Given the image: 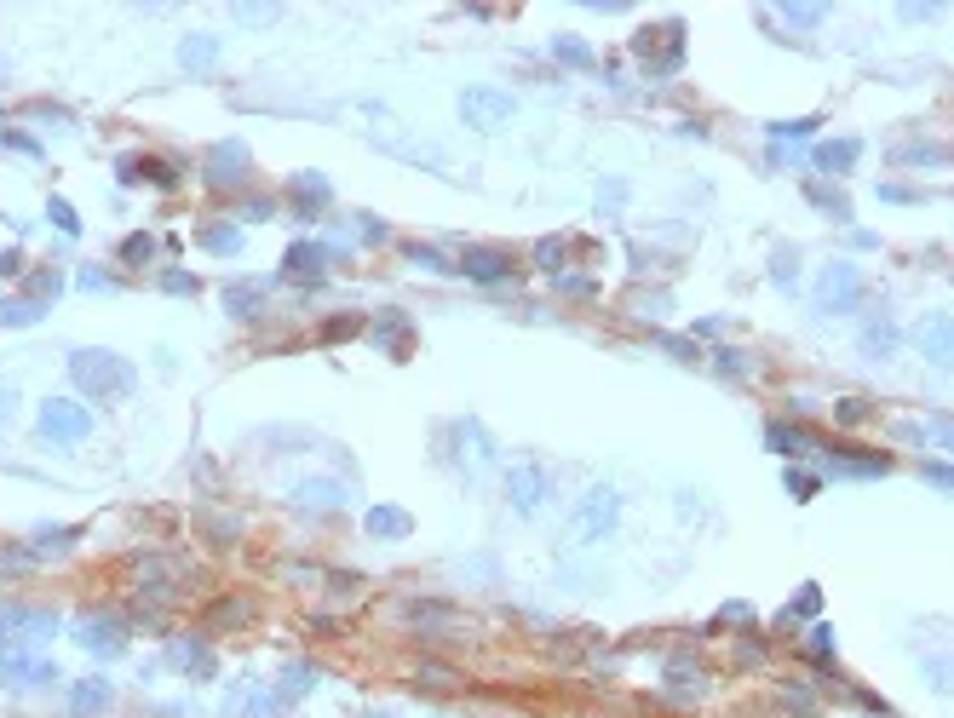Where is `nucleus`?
<instances>
[{"label":"nucleus","mask_w":954,"mask_h":718,"mask_svg":"<svg viewBox=\"0 0 954 718\" xmlns=\"http://www.w3.org/2000/svg\"><path fill=\"white\" fill-rule=\"evenodd\" d=\"M69 373H75V385L92 391V397H121L133 385V368L121 363V356H109V351H75Z\"/></svg>","instance_id":"nucleus-1"},{"label":"nucleus","mask_w":954,"mask_h":718,"mask_svg":"<svg viewBox=\"0 0 954 718\" xmlns=\"http://www.w3.org/2000/svg\"><path fill=\"white\" fill-rule=\"evenodd\" d=\"M863 305V276H857V264L846 259H834V264H822V276H817V310L822 317H846V310Z\"/></svg>","instance_id":"nucleus-2"},{"label":"nucleus","mask_w":954,"mask_h":718,"mask_svg":"<svg viewBox=\"0 0 954 718\" xmlns=\"http://www.w3.org/2000/svg\"><path fill=\"white\" fill-rule=\"evenodd\" d=\"M616 518H621V501H616V489H587L581 494V506H575V540H609L616 535Z\"/></svg>","instance_id":"nucleus-3"},{"label":"nucleus","mask_w":954,"mask_h":718,"mask_svg":"<svg viewBox=\"0 0 954 718\" xmlns=\"http://www.w3.org/2000/svg\"><path fill=\"white\" fill-rule=\"evenodd\" d=\"M512 92H500V87H466L460 92V115H466V127H477V133H495V127H506L512 121Z\"/></svg>","instance_id":"nucleus-4"},{"label":"nucleus","mask_w":954,"mask_h":718,"mask_svg":"<svg viewBox=\"0 0 954 718\" xmlns=\"http://www.w3.org/2000/svg\"><path fill=\"white\" fill-rule=\"evenodd\" d=\"M914 345H920L926 363L954 368V317H949V310H931V317L914 322Z\"/></svg>","instance_id":"nucleus-5"},{"label":"nucleus","mask_w":954,"mask_h":718,"mask_svg":"<svg viewBox=\"0 0 954 718\" xmlns=\"http://www.w3.org/2000/svg\"><path fill=\"white\" fill-rule=\"evenodd\" d=\"M41 431L52 437V443H81V437L92 431V419H87V409H75V402L52 397V402L41 409Z\"/></svg>","instance_id":"nucleus-6"},{"label":"nucleus","mask_w":954,"mask_h":718,"mask_svg":"<svg viewBox=\"0 0 954 718\" xmlns=\"http://www.w3.org/2000/svg\"><path fill=\"white\" fill-rule=\"evenodd\" d=\"M885 455H857V448H834V455H822V472L828 477H885Z\"/></svg>","instance_id":"nucleus-7"},{"label":"nucleus","mask_w":954,"mask_h":718,"mask_svg":"<svg viewBox=\"0 0 954 718\" xmlns=\"http://www.w3.org/2000/svg\"><path fill=\"white\" fill-rule=\"evenodd\" d=\"M506 501L518 506V511H535L546 501V477H541V465H512L506 472Z\"/></svg>","instance_id":"nucleus-8"},{"label":"nucleus","mask_w":954,"mask_h":718,"mask_svg":"<svg viewBox=\"0 0 954 718\" xmlns=\"http://www.w3.org/2000/svg\"><path fill=\"white\" fill-rule=\"evenodd\" d=\"M897 345H903V334H897V322H891V310H874L863 322V356L868 363H885Z\"/></svg>","instance_id":"nucleus-9"},{"label":"nucleus","mask_w":954,"mask_h":718,"mask_svg":"<svg viewBox=\"0 0 954 718\" xmlns=\"http://www.w3.org/2000/svg\"><path fill=\"white\" fill-rule=\"evenodd\" d=\"M857 155H863V138H828V144L810 150V161H817L822 173H851Z\"/></svg>","instance_id":"nucleus-10"},{"label":"nucleus","mask_w":954,"mask_h":718,"mask_svg":"<svg viewBox=\"0 0 954 718\" xmlns=\"http://www.w3.org/2000/svg\"><path fill=\"white\" fill-rule=\"evenodd\" d=\"M58 621L52 615H35V610H6L0 615V638H52Z\"/></svg>","instance_id":"nucleus-11"},{"label":"nucleus","mask_w":954,"mask_h":718,"mask_svg":"<svg viewBox=\"0 0 954 718\" xmlns=\"http://www.w3.org/2000/svg\"><path fill=\"white\" fill-rule=\"evenodd\" d=\"M466 276H477V282H506V276H512V259H506V253H489V247H477V253H466Z\"/></svg>","instance_id":"nucleus-12"},{"label":"nucleus","mask_w":954,"mask_h":718,"mask_svg":"<svg viewBox=\"0 0 954 718\" xmlns=\"http://www.w3.org/2000/svg\"><path fill=\"white\" fill-rule=\"evenodd\" d=\"M368 529H374V535L403 540V535H409V511H403V506H374L368 511Z\"/></svg>","instance_id":"nucleus-13"},{"label":"nucleus","mask_w":954,"mask_h":718,"mask_svg":"<svg viewBox=\"0 0 954 718\" xmlns=\"http://www.w3.org/2000/svg\"><path fill=\"white\" fill-rule=\"evenodd\" d=\"M920 678L931 684V690H954V655H926L920 661Z\"/></svg>","instance_id":"nucleus-14"},{"label":"nucleus","mask_w":954,"mask_h":718,"mask_svg":"<svg viewBox=\"0 0 954 718\" xmlns=\"http://www.w3.org/2000/svg\"><path fill=\"white\" fill-rule=\"evenodd\" d=\"M69 701H75V713H98L104 701H109V684L104 678H87V684H75V690H69Z\"/></svg>","instance_id":"nucleus-15"},{"label":"nucleus","mask_w":954,"mask_h":718,"mask_svg":"<svg viewBox=\"0 0 954 718\" xmlns=\"http://www.w3.org/2000/svg\"><path fill=\"white\" fill-rule=\"evenodd\" d=\"M793 276H800L793 247H776V253H771V282H776V288H793Z\"/></svg>","instance_id":"nucleus-16"},{"label":"nucleus","mask_w":954,"mask_h":718,"mask_svg":"<svg viewBox=\"0 0 954 718\" xmlns=\"http://www.w3.org/2000/svg\"><path fill=\"white\" fill-rule=\"evenodd\" d=\"M300 501H317V506H346V483H305Z\"/></svg>","instance_id":"nucleus-17"},{"label":"nucleus","mask_w":954,"mask_h":718,"mask_svg":"<svg viewBox=\"0 0 954 718\" xmlns=\"http://www.w3.org/2000/svg\"><path fill=\"white\" fill-rule=\"evenodd\" d=\"M822 603V592L817 586H805V598H793L788 610H782V627H800V621H810V610Z\"/></svg>","instance_id":"nucleus-18"},{"label":"nucleus","mask_w":954,"mask_h":718,"mask_svg":"<svg viewBox=\"0 0 954 718\" xmlns=\"http://www.w3.org/2000/svg\"><path fill=\"white\" fill-rule=\"evenodd\" d=\"M810 201H817V207H822L828 218H846V213H851V201H839V190H834V184H810Z\"/></svg>","instance_id":"nucleus-19"},{"label":"nucleus","mask_w":954,"mask_h":718,"mask_svg":"<svg viewBox=\"0 0 954 718\" xmlns=\"http://www.w3.org/2000/svg\"><path fill=\"white\" fill-rule=\"evenodd\" d=\"M817 483H822L817 472H800V465H788V494H793V501H810V494H817Z\"/></svg>","instance_id":"nucleus-20"},{"label":"nucleus","mask_w":954,"mask_h":718,"mask_svg":"<svg viewBox=\"0 0 954 718\" xmlns=\"http://www.w3.org/2000/svg\"><path fill=\"white\" fill-rule=\"evenodd\" d=\"M782 18H788L793 29H817L828 18V6H782Z\"/></svg>","instance_id":"nucleus-21"},{"label":"nucleus","mask_w":954,"mask_h":718,"mask_svg":"<svg viewBox=\"0 0 954 718\" xmlns=\"http://www.w3.org/2000/svg\"><path fill=\"white\" fill-rule=\"evenodd\" d=\"M317 271H322V264H317V253H310V242H300L288 253V276H317Z\"/></svg>","instance_id":"nucleus-22"},{"label":"nucleus","mask_w":954,"mask_h":718,"mask_svg":"<svg viewBox=\"0 0 954 718\" xmlns=\"http://www.w3.org/2000/svg\"><path fill=\"white\" fill-rule=\"evenodd\" d=\"M771 448H782V455H793V448H805V431H793V426H771V437H764Z\"/></svg>","instance_id":"nucleus-23"},{"label":"nucleus","mask_w":954,"mask_h":718,"mask_svg":"<svg viewBox=\"0 0 954 718\" xmlns=\"http://www.w3.org/2000/svg\"><path fill=\"white\" fill-rule=\"evenodd\" d=\"M897 161H909V167H937V161H943V150H931V144H914V150H903Z\"/></svg>","instance_id":"nucleus-24"},{"label":"nucleus","mask_w":954,"mask_h":718,"mask_svg":"<svg viewBox=\"0 0 954 718\" xmlns=\"http://www.w3.org/2000/svg\"><path fill=\"white\" fill-rule=\"evenodd\" d=\"M208 58H213V41H184V64L190 69H208Z\"/></svg>","instance_id":"nucleus-25"},{"label":"nucleus","mask_w":954,"mask_h":718,"mask_svg":"<svg viewBox=\"0 0 954 718\" xmlns=\"http://www.w3.org/2000/svg\"><path fill=\"white\" fill-rule=\"evenodd\" d=\"M771 133H776V138H805V133H817V115H805V121H776Z\"/></svg>","instance_id":"nucleus-26"},{"label":"nucleus","mask_w":954,"mask_h":718,"mask_svg":"<svg viewBox=\"0 0 954 718\" xmlns=\"http://www.w3.org/2000/svg\"><path fill=\"white\" fill-rule=\"evenodd\" d=\"M535 264L558 271V264H564V242H558V236H552V242H541V247H535Z\"/></svg>","instance_id":"nucleus-27"},{"label":"nucleus","mask_w":954,"mask_h":718,"mask_svg":"<svg viewBox=\"0 0 954 718\" xmlns=\"http://www.w3.org/2000/svg\"><path fill=\"white\" fill-rule=\"evenodd\" d=\"M621 201H627V184H598V207L604 213H616Z\"/></svg>","instance_id":"nucleus-28"},{"label":"nucleus","mask_w":954,"mask_h":718,"mask_svg":"<svg viewBox=\"0 0 954 718\" xmlns=\"http://www.w3.org/2000/svg\"><path fill=\"white\" fill-rule=\"evenodd\" d=\"M208 242H213V253H236V230H230V225L208 230Z\"/></svg>","instance_id":"nucleus-29"},{"label":"nucleus","mask_w":954,"mask_h":718,"mask_svg":"<svg viewBox=\"0 0 954 718\" xmlns=\"http://www.w3.org/2000/svg\"><path fill=\"white\" fill-rule=\"evenodd\" d=\"M552 52H558V58H575V64H587V46H581V41H570V35H558V41H552Z\"/></svg>","instance_id":"nucleus-30"},{"label":"nucleus","mask_w":954,"mask_h":718,"mask_svg":"<svg viewBox=\"0 0 954 718\" xmlns=\"http://www.w3.org/2000/svg\"><path fill=\"white\" fill-rule=\"evenodd\" d=\"M828 649H834V638H828V627L810 632V655H817V667H828Z\"/></svg>","instance_id":"nucleus-31"},{"label":"nucleus","mask_w":954,"mask_h":718,"mask_svg":"<svg viewBox=\"0 0 954 718\" xmlns=\"http://www.w3.org/2000/svg\"><path fill=\"white\" fill-rule=\"evenodd\" d=\"M834 414H839V426H857V419H863V414H868V402H839V409H834Z\"/></svg>","instance_id":"nucleus-32"},{"label":"nucleus","mask_w":954,"mask_h":718,"mask_svg":"<svg viewBox=\"0 0 954 718\" xmlns=\"http://www.w3.org/2000/svg\"><path fill=\"white\" fill-rule=\"evenodd\" d=\"M880 201H897V207H909V201H914V196H909V190H903V184H891V179H885V184H880Z\"/></svg>","instance_id":"nucleus-33"},{"label":"nucleus","mask_w":954,"mask_h":718,"mask_svg":"<svg viewBox=\"0 0 954 718\" xmlns=\"http://www.w3.org/2000/svg\"><path fill=\"white\" fill-rule=\"evenodd\" d=\"M926 431H931L943 448H954V419H937V426H926Z\"/></svg>","instance_id":"nucleus-34"},{"label":"nucleus","mask_w":954,"mask_h":718,"mask_svg":"<svg viewBox=\"0 0 954 718\" xmlns=\"http://www.w3.org/2000/svg\"><path fill=\"white\" fill-rule=\"evenodd\" d=\"M127 259H133V264L150 259V236H133V242H127Z\"/></svg>","instance_id":"nucleus-35"},{"label":"nucleus","mask_w":954,"mask_h":718,"mask_svg":"<svg viewBox=\"0 0 954 718\" xmlns=\"http://www.w3.org/2000/svg\"><path fill=\"white\" fill-rule=\"evenodd\" d=\"M903 18H909V23H926V18H937V6H903Z\"/></svg>","instance_id":"nucleus-36"},{"label":"nucleus","mask_w":954,"mask_h":718,"mask_svg":"<svg viewBox=\"0 0 954 718\" xmlns=\"http://www.w3.org/2000/svg\"><path fill=\"white\" fill-rule=\"evenodd\" d=\"M6 409H12V397H0V414H6Z\"/></svg>","instance_id":"nucleus-37"}]
</instances>
